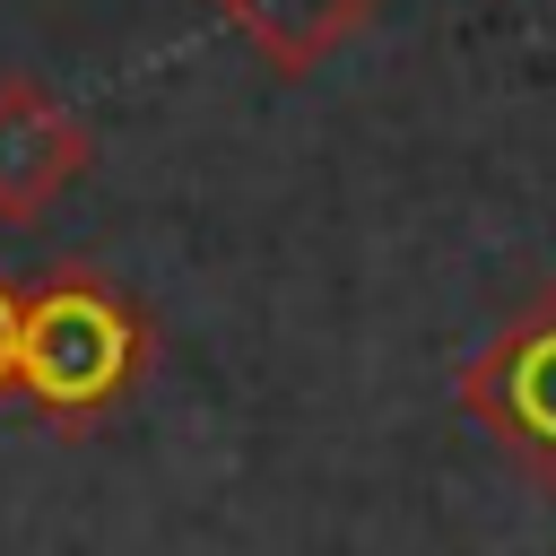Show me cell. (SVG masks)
I'll return each instance as SVG.
<instances>
[{"instance_id": "5", "label": "cell", "mask_w": 556, "mask_h": 556, "mask_svg": "<svg viewBox=\"0 0 556 556\" xmlns=\"http://www.w3.org/2000/svg\"><path fill=\"white\" fill-rule=\"evenodd\" d=\"M17 400V278H0V408Z\"/></svg>"}, {"instance_id": "1", "label": "cell", "mask_w": 556, "mask_h": 556, "mask_svg": "<svg viewBox=\"0 0 556 556\" xmlns=\"http://www.w3.org/2000/svg\"><path fill=\"white\" fill-rule=\"evenodd\" d=\"M156 365V321L104 269H43L17 287V400L52 434L104 426Z\"/></svg>"}, {"instance_id": "2", "label": "cell", "mask_w": 556, "mask_h": 556, "mask_svg": "<svg viewBox=\"0 0 556 556\" xmlns=\"http://www.w3.org/2000/svg\"><path fill=\"white\" fill-rule=\"evenodd\" d=\"M460 417L556 504V278L530 287L452 374Z\"/></svg>"}, {"instance_id": "3", "label": "cell", "mask_w": 556, "mask_h": 556, "mask_svg": "<svg viewBox=\"0 0 556 556\" xmlns=\"http://www.w3.org/2000/svg\"><path fill=\"white\" fill-rule=\"evenodd\" d=\"M87 174V122L26 70H0V217H43Z\"/></svg>"}, {"instance_id": "4", "label": "cell", "mask_w": 556, "mask_h": 556, "mask_svg": "<svg viewBox=\"0 0 556 556\" xmlns=\"http://www.w3.org/2000/svg\"><path fill=\"white\" fill-rule=\"evenodd\" d=\"M269 70H287V78H304V70H321L382 0H208Z\"/></svg>"}]
</instances>
